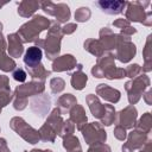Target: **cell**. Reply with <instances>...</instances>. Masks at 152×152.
<instances>
[{"mask_svg": "<svg viewBox=\"0 0 152 152\" xmlns=\"http://www.w3.org/2000/svg\"><path fill=\"white\" fill-rule=\"evenodd\" d=\"M50 27H49V32L45 37V39H37L36 43L38 45V48H44L46 57L49 59H55L58 57L59 55V50H61V39H62V28L59 27L57 21H51L50 23Z\"/></svg>", "mask_w": 152, "mask_h": 152, "instance_id": "6da1fadb", "label": "cell"}, {"mask_svg": "<svg viewBox=\"0 0 152 152\" xmlns=\"http://www.w3.org/2000/svg\"><path fill=\"white\" fill-rule=\"evenodd\" d=\"M49 25H50V21L46 18H44L43 15H34L33 19L24 24L17 33L23 40V43L36 42L37 38L39 37V33L43 30L48 28Z\"/></svg>", "mask_w": 152, "mask_h": 152, "instance_id": "7a4b0ae2", "label": "cell"}, {"mask_svg": "<svg viewBox=\"0 0 152 152\" xmlns=\"http://www.w3.org/2000/svg\"><path fill=\"white\" fill-rule=\"evenodd\" d=\"M10 126L13 131L17 132L18 135H20L24 140H26L30 144H37L40 138H39V132L36 131L33 127H31L28 124L25 122L24 119L21 118H13L10 122Z\"/></svg>", "mask_w": 152, "mask_h": 152, "instance_id": "3957f363", "label": "cell"}, {"mask_svg": "<svg viewBox=\"0 0 152 152\" xmlns=\"http://www.w3.org/2000/svg\"><path fill=\"white\" fill-rule=\"evenodd\" d=\"M148 86H150V78L146 75L137 76V77H134L133 80H131L126 83L125 88L128 93V101L132 106L140 100L144 90Z\"/></svg>", "mask_w": 152, "mask_h": 152, "instance_id": "277c9868", "label": "cell"}, {"mask_svg": "<svg viewBox=\"0 0 152 152\" xmlns=\"http://www.w3.org/2000/svg\"><path fill=\"white\" fill-rule=\"evenodd\" d=\"M115 57L122 62H129L137 52L135 45L131 42L129 37H125L122 34H116V45H115Z\"/></svg>", "mask_w": 152, "mask_h": 152, "instance_id": "5b68a950", "label": "cell"}, {"mask_svg": "<svg viewBox=\"0 0 152 152\" xmlns=\"http://www.w3.org/2000/svg\"><path fill=\"white\" fill-rule=\"evenodd\" d=\"M128 7H127V11H126V20L128 21H138V23H141L146 26H150L152 24L151 21V12L148 11L147 13L144 12V7L141 2H138V1H134V2H128L126 4Z\"/></svg>", "mask_w": 152, "mask_h": 152, "instance_id": "8992f818", "label": "cell"}, {"mask_svg": "<svg viewBox=\"0 0 152 152\" xmlns=\"http://www.w3.org/2000/svg\"><path fill=\"white\" fill-rule=\"evenodd\" d=\"M81 131L88 145L104 142L107 139V134L102 125L99 122H91L89 125H86V128H82Z\"/></svg>", "mask_w": 152, "mask_h": 152, "instance_id": "52a82bcc", "label": "cell"}, {"mask_svg": "<svg viewBox=\"0 0 152 152\" xmlns=\"http://www.w3.org/2000/svg\"><path fill=\"white\" fill-rule=\"evenodd\" d=\"M40 5L44 12L53 15L59 23H65L70 18V10L65 4H53L51 1H44Z\"/></svg>", "mask_w": 152, "mask_h": 152, "instance_id": "ba28073f", "label": "cell"}, {"mask_svg": "<svg viewBox=\"0 0 152 152\" xmlns=\"http://www.w3.org/2000/svg\"><path fill=\"white\" fill-rule=\"evenodd\" d=\"M44 91V82H39V81H31L30 83L23 84V86H18L15 91H14V99H19V100H26L28 96L36 95V94H40Z\"/></svg>", "mask_w": 152, "mask_h": 152, "instance_id": "9c48e42d", "label": "cell"}, {"mask_svg": "<svg viewBox=\"0 0 152 152\" xmlns=\"http://www.w3.org/2000/svg\"><path fill=\"white\" fill-rule=\"evenodd\" d=\"M114 66V56L109 52H104L100 57H97V64L91 69V74L94 75V77H104V75Z\"/></svg>", "mask_w": 152, "mask_h": 152, "instance_id": "30bf717a", "label": "cell"}, {"mask_svg": "<svg viewBox=\"0 0 152 152\" xmlns=\"http://www.w3.org/2000/svg\"><path fill=\"white\" fill-rule=\"evenodd\" d=\"M137 124V109L134 106H128L125 109L120 110L116 119V125L126 128H133Z\"/></svg>", "mask_w": 152, "mask_h": 152, "instance_id": "8fae6325", "label": "cell"}, {"mask_svg": "<svg viewBox=\"0 0 152 152\" xmlns=\"http://www.w3.org/2000/svg\"><path fill=\"white\" fill-rule=\"evenodd\" d=\"M147 140V134L141 131L134 129L129 133L128 140L125 145H122V152H133L137 148H140Z\"/></svg>", "mask_w": 152, "mask_h": 152, "instance_id": "7c38bea8", "label": "cell"}, {"mask_svg": "<svg viewBox=\"0 0 152 152\" xmlns=\"http://www.w3.org/2000/svg\"><path fill=\"white\" fill-rule=\"evenodd\" d=\"M77 62L72 55H63L57 57L52 63V71H69L76 66Z\"/></svg>", "mask_w": 152, "mask_h": 152, "instance_id": "4fadbf2b", "label": "cell"}, {"mask_svg": "<svg viewBox=\"0 0 152 152\" xmlns=\"http://www.w3.org/2000/svg\"><path fill=\"white\" fill-rule=\"evenodd\" d=\"M43 52L38 46H31L26 50L24 56V63L27 68H36L40 64Z\"/></svg>", "mask_w": 152, "mask_h": 152, "instance_id": "5bb4252c", "label": "cell"}, {"mask_svg": "<svg viewBox=\"0 0 152 152\" xmlns=\"http://www.w3.org/2000/svg\"><path fill=\"white\" fill-rule=\"evenodd\" d=\"M96 93L102 99H104L106 101H109L112 103H116L120 100V91L118 89L109 87L108 84H103V83L99 84L96 88Z\"/></svg>", "mask_w": 152, "mask_h": 152, "instance_id": "9a60e30c", "label": "cell"}, {"mask_svg": "<svg viewBox=\"0 0 152 152\" xmlns=\"http://www.w3.org/2000/svg\"><path fill=\"white\" fill-rule=\"evenodd\" d=\"M95 5L99 6L100 10L107 14H119L124 11L126 2L125 1H96Z\"/></svg>", "mask_w": 152, "mask_h": 152, "instance_id": "2e32d148", "label": "cell"}, {"mask_svg": "<svg viewBox=\"0 0 152 152\" xmlns=\"http://www.w3.org/2000/svg\"><path fill=\"white\" fill-rule=\"evenodd\" d=\"M6 50V42L2 37V34L0 33V69L2 71H12L13 69H15V62L8 57L5 53Z\"/></svg>", "mask_w": 152, "mask_h": 152, "instance_id": "e0dca14e", "label": "cell"}, {"mask_svg": "<svg viewBox=\"0 0 152 152\" xmlns=\"http://www.w3.org/2000/svg\"><path fill=\"white\" fill-rule=\"evenodd\" d=\"M100 43L103 48V50H113L116 45V34L108 27H103L100 31Z\"/></svg>", "mask_w": 152, "mask_h": 152, "instance_id": "ac0fdd59", "label": "cell"}, {"mask_svg": "<svg viewBox=\"0 0 152 152\" xmlns=\"http://www.w3.org/2000/svg\"><path fill=\"white\" fill-rule=\"evenodd\" d=\"M70 121H72L76 125L77 129H80V131L83 128V126L87 125V115L84 113L83 107H81L76 103L70 109Z\"/></svg>", "mask_w": 152, "mask_h": 152, "instance_id": "d6986e66", "label": "cell"}, {"mask_svg": "<svg viewBox=\"0 0 152 152\" xmlns=\"http://www.w3.org/2000/svg\"><path fill=\"white\" fill-rule=\"evenodd\" d=\"M8 53L11 57H20L24 48H23V40L18 36V33L8 34Z\"/></svg>", "mask_w": 152, "mask_h": 152, "instance_id": "ffe728a7", "label": "cell"}, {"mask_svg": "<svg viewBox=\"0 0 152 152\" xmlns=\"http://www.w3.org/2000/svg\"><path fill=\"white\" fill-rule=\"evenodd\" d=\"M86 100H87V103H88V107H89L91 114L100 120L104 113V104H101L97 96H95L93 94H89Z\"/></svg>", "mask_w": 152, "mask_h": 152, "instance_id": "44dd1931", "label": "cell"}, {"mask_svg": "<svg viewBox=\"0 0 152 152\" xmlns=\"http://www.w3.org/2000/svg\"><path fill=\"white\" fill-rule=\"evenodd\" d=\"M77 68H78V70L76 72L71 74V86H72L74 89L81 90V89L84 88L88 77H87V75L84 72H82V65L81 64H78Z\"/></svg>", "mask_w": 152, "mask_h": 152, "instance_id": "7402d4cb", "label": "cell"}, {"mask_svg": "<svg viewBox=\"0 0 152 152\" xmlns=\"http://www.w3.org/2000/svg\"><path fill=\"white\" fill-rule=\"evenodd\" d=\"M76 103H77V100L71 94H64L61 97H58V100H57V104L61 108L59 110L63 112V113L69 112Z\"/></svg>", "mask_w": 152, "mask_h": 152, "instance_id": "603a6c76", "label": "cell"}, {"mask_svg": "<svg viewBox=\"0 0 152 152\" xmlns=\"http://www.w3.org/2000/svg\"><path fill=\"white\" fill-rule=\"evenodd\" d=\"M38 7H39V2H37V1H23L19 4L18 13L21 17L27 18V17L32 15Z\"/></svg>", "mask_w": 152, "mask_h": 152, "instance_id": "cb8c5ba5", "label": "cell"}, {"mask_svg": "<svg viewBox=\"0 0 152 152\" xmlns=\"http://www.w3.org/2000/svg\"><path fill=\"white\" fill-rule=\"evenodd\" d=\"M28 74L31 75L33 81H39V82H44V80L46 78V76H49L51 72L49 70H46L44 68L43 64H39L36 68H27Z\"/></svg>", "mask_w": 152, "mask_h": 152, "instance_id": "d4e9b609", "label": "cell"}, {"mask_svg": "<svg viewBox=\"0 0 152 152\" xmlns=\"http://www.w3.org/2000/svg\"><path fill=\"white\" fill-rule=\"evenodd\" d=\"M84 49L96 57H100L102 53H104V50L100 40H95V39H88L87 42H84Z\"/></svg>", "mask_w": 152, "mask_h": 152, "instance_id": "484cf974", "label": "cell"}, {"mask_svg": "<svg viewBox=\"0 0 152 152\" xmlns=\"http://www.w3.org/2000/svg\"><path fill=\"white\" fill-rule=\"evenodd\" d=\"M151 122H152L151 114H150V113H145V114L140 118V120L138 121V124L134 125V127H135V129L141 131L142 133L148 134V132L151 131Z\"/></svg>", "mask_w": 152, "mask_h": 152, "instance_id": "4316f807", "label": "cell"}, {"mask_svg": "<svg viewBox=\"0 0 152 152\" xmlns=\"http://www.w3.org/2000/svg\"><path fill=\"white\" fill-rule=\"evenodd\" d=\"M63 146H64V148H66L68 152H82L80 141H78V139H77L76 137H74V135H70V137L64 138V140H63Z\"/></svg>", "mask_w": 152, "mask_h": 152, "instance_id": "83f0119b", "label": "cell"}, {"mask_svg": "<svg viewBox=\"0 0 152 152\" xmlns=\"http://www.w3.org/2000/svg\"><path fill=\"white\" fill-rule=\"evenodd\" d=\"M115 120V109L113 106L110 104H104V113L102 115V118L100 119V121L102 122V125L104 126H110Z\"/></svg>", "mask_w": 152, "mask_h": 152, "instance_id": "f1b7e54d", "label": "cell"}, {"mask_svg": "<svg viewBox=\"0 0 152 152\" xmlns=\"http://www.w3.org/2000/svg\"><path fill=\"white\" fill-rule=\"evenodd\" d=\"M144 59H145V65L141 70L144 71H150L151 70V63H152V51H151V36L147 37V42L144 49Z\"/></svg>", "mask_w": 152, "mask_h": 152, "instance_id": "f546056e", "label": "cell"}, {"mask_svg": "<svg viewBox=\"0 0 152 152\" xmlns=\"http://www.w3.org/2000/svg\"><path fill=\"white\" fill-rule=\"evenodd\" d=\"M36 100L39 102V108L34 113L37 115H39V116H44L49 112V108H50V99H49V96H38Z\"/></svg>", "mask_w": 152, "mask_h": 152, "instance_id": "4dcf8cb0", "label": "cell"}, {"mask_svg": "<svg viewBox=\"0 0 152 152\" xmlns=\"http://www.w3.org/2000/svg\"><path fill=\"white\" fill-rule=\"evenodd\" d=\"M74 131H75V125H74L72 121H70V119H69V120H66V121H63V125H62V127H61V129H59V132H58V135L64 139V138H66V137L72 135Z\"/></svg>", "mask_w": 152, "mask_h": 152, "instance_id": "1f68e13d", "label": "cell"}, {"mask_svg": "<svg viewBox=\"0 0 152 152\" xmlns=\"http://www.w3.org/2000/svg\"><path fill=\"white\" fill-rule=\"evenodd\" d=\"M64 86H65V82L61 77H55L50 81V88H51V91L53 94L61 93L64 89Z\"/></svg>", "mask_w": 152, "mask_h": 152, "instance_id": "d6a6232c", "label": "cell"}, {"mask_svg": "<svg viewBox=\"0 0 152 152\" xmlns=\"http://www.w3.org/2000/svg\"><path fill=\"white\" fill-rule=\"evenodd\" d=\"M90 11L88 7H81L76 11L75 13V19L77 21H87L89 18H90Z\"/></svg>", "mask_w": 152, "mask_h": 152, "instance_id": "836d02e7", "label": "cell"}, {"mask_svg": "<svg viewBox=\"0 0 152 152\" xmlns=\"http://www.w3.org/2000/svg\"><path fill=\"white\" fill-rule=\"evenodd\" d=\"M140 72H141V68L138 64H131L125 69V75L127 77H131V78H134V77L139 76Z\"/></svg>", "mask_w": 152, "mask_h": 152, "instance_id": "e575fe53", "label": "cell"}, {"mask_svg": "<svg viewBox=\"0 0 152 152\" xmlns=\"http://www.w3.org/2000/svg\"><path fill=\"white\" fill-rule=\"evenodd\" d=\"M12 94H11V90L10 89H4V90H0V109L2 107H5L11 100H12Z\"/></svg>", "mask_w": 152, "mask_h": 152, "instance_id": "d590c367", "label": "cell"}, {"mask_svg": "<svg viewBox=\"0 0 152 152\" xmlns=\"http://www.w3.org/2000/svg\"><path fill=\"white\" fill-rule=\"evenodd\" d=\"M88 152H110V147L108 145H106L104 142L94 144L89 147Z\"/></svg>", "mask_w": 152, "mask_h": 152, "instance_id": "8d00e7d4", "label": "cell"}, {"mask_svg": "<svg viewBox=\"0 0 152 152\" xmlns=\"http://www.w3.org/2000/svg\"><path fill=\"white\" fill-rule=\"evenodd\" d=\"M12 76H13V78H14L15 81H18V82H25L27 74L24 71V69H21V68H18V69H15V70L13 71Z\"/></svg>", "mask_w": 152, "mask_h": 152, "instance_id": "74e56055", "label": "cell"}, {"mask_svg": "<svg viewBox=\"0 0 152 152\" xmlns=\"http://www.w3.org/2000/svg\"><path fill=\"white\" fill-rule=\"evenodd\" d=\"M114 135H115L116 139L124 141V140L126 139V135H127V134H126V129H125L124 127L116 125V126H115V129H114Z\"/></svg>", "mask_w": 152, "mask_h": 152, "instance_id": "f35d334b", "label": "cell"}, {"mask_svg": "<svg viewBox=\"0 0 152 152\" xmlns=\"http://www.w3.org/2000/svg\"><path fill=\"white\" fill-rule=\"evenodd\" d=\"M76 28H77V25H76V24H66L64 27H62V33H63V34H70V33H72Z\"/></svg>", "mask_w": 152, "mask_h": 152, "instance_id": "ab89813d", "label": "cell"}, {"mask_svg": "<svg viewBox=\"0 0 152 152\" xmlns=\"http://www.w3.org/2000/svg\"><path fill=\"white\" fill-rule=\"evenodd\" d=\"M113 26H116V27H119V28L122 30V28L129 26V21H127L126 19H118V20H115L113 23Z\"/></svg>", "mask_w": 152, "mask_h": 152, "instance_id": "60d3db41", "label": "cell"}, {"mask_svg": "<svg viewBox=\"0 0 152 152\" xmlns=\"http://www.w3.org/2000/svg\"><path fill=\"white\" fill-rule=\"evenodd\" d=\"M4 89H10L8 78L6 76H0V90H4Z\"/></svg>", "mask_w": 152, "mask_h": 152, "instance_id": "b9f144b4", "label": "cell"}, {"mask_svg": "<svg viewBox=\"0 0 152 152\" xmlns=\"http://www.w3.org/2000/svg\"><path fill=\"white\" fill-rule=\"evenodd\" d=\"M0 152H11L10 148L7 147L6 140L4 138H0Z\"/></svg>", "mask_w": 152, "mask_h": 152, "instance_id": "7bdbcfd3", "label": "cell"}, {"mask_svg": "<svg viewBox=\"0 0 152 152\" xmlns=\"http://www.w3.org/2000/svg\"><path fill=\"white\" fill-rule=\"evenodd\" d=\"M140 152H151V140H150V139H147L146 142L141 146Z\"/></svg>", "mask_w": 152, "mask_h": 152, "instance_id": "ee69618b", "label": "cell"}, {"mask_svg": "<svg viewBox=\"0 0 152 152\" xmlns=\"http://www.w3.org/2000/svg\"><path fill=\"white\" fill-rule=\"evenodd\" d=\"M144 96H145V100H146V102H147L148 104H151V100H150V97H151V90H148V91H147V93H146Z\"/></svg>", "mask_w": 152, "mask_h": 152, "instance_id": "f6af8a7d", "label": "cell"}, {"mask_svg": "<svg viewBox=\"0 0 152 152\" xmlns=\"http://www.w3.org/2000/svg\"><path fill=\"white\" fill-rule=\"evenodd\" d=\"M30 152H52L51 150H32V151H30Z\"/></svg>", "mask_w": 152, "mask_h": 152, "instance_id": "bcb514c9", "label": "cell"}, {"mask_svg": "<svg viewBox=\"0 0 152 152\" xmlns=\"http://www.w3.org/2000/svg\"><path fill=\"white\" fill-rule=\"evenodd\" d=\"M1 30H2V24L0 23V33H1Z\"/></svg>", "mask_w": 152, "mask_h": 152, "instance_id": "7dc6e473", "label": "cell"}]
</instances>
